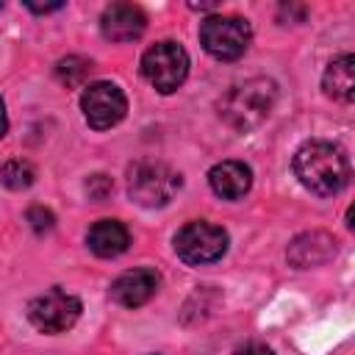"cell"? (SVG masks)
Returning <instances> with one entry per match:
<instances>
[{
  "label": "cell",
  "mask_w": 355,
  "mask_h": 355,
  "mask_svg": "<svg viewBox=\"0 0 355 355\" xmlns=\"http://www.w3.org/2000/svg\"><path fill=\"white\" fill-rule=\"evenodd\" d=\"M0 8H3V3H0Z\"/></svg>",
  "instance_id": "cell-22"
},
{
  "label": "cell",
  "mask_w": 355,
  "mask_h": 355,
  "mask_svg": "<svg viewBox=\"0 0 355 355\" xmlns=\"http://www.w3.org/2000/svg\"><path fill=\"white\" fill-rule=\"evenodd\" d=\"M33 14H50V11H58V8H64V3H44V6H39V3H25Z\"/></svg>",
  "instance_id": "cell-20"
},
{
  "label": "cell",
  "mask_w": 355,
  "mask_h": 355,
  "mask_svg": "<svg viewBox=\"0 0 355 355\" xmlns=\"http://www.w3.org/2000/svg\"><path fill=\"white\" fill-rule=\"evenodd\" d=\"M175 252L180 261L191 266L214 263L227 252V233L219 225L211 222H189L175 236Z\"/></svg>",
  "instance_id": "cell-6"
},
{
  "label": "cell",
  "mask_w": 355,
  "mask_h": 355,
  "mask_svg": "<svg viewBox=\"0 0 355 355\" xmlns=\"http://www.w3.org/2000/svg\"><path fill=\"white\" fill-rule=\"evenodd\" d=\"M252 39L250 22L241 17H225V14H214L208 19H202L200 25V44L208 55H214L216 61H236L247 53Z\"/></svg>",
  "instance_id": "cell-4"
},
{
  "label": "cell",
  "mask_w": 355,
  "mask_h": 355,
  "mask_svg": "<svg viewBox=\"0 0 355 355\" xmlns=\"http://www.w3.org/2000/svg\"><path fill=\"white\" fill-rule=\"evenodd\" d=\"M33 178H36L33 166H31L28 161H22V158H11V161H6V164L0 166V180H3L8 189H14V191L28 189V186L33 183Z\"/></svg>",
  "instance_id": "cell-15"
},
{
  "label": "cell",
  "mask_w": 355,
  "mask_h": 355,
  "mask_svg": "<svg viewBox=\"0 0 355 355\" xmlns=\"http://www.w3.org/2000/svg\"><path fill=\"white\" fill-rule=\"evenodd\" d=\"M355 58L352 53H341L338 58H333L322 75V86H324V94L333 97V100H341V103H349L355 97Z\"/></svg>",
  "instance_id": "cell-14"
},
{
  "label": "cell",
  "mask_w": 355,
  "mask_h": 355,
  "mask_svg": "<svg viewBox=\"0 0 355 355\" xmlns=\"http://www.w3.org/2000/svg\"><path fill=\"white\" fill-rule=\"evenodd\" d=\"M147 17L133 3H111L100 17V31L111 42H133L144 33Z\"/></svg>",
  "instance_id": "cell-10"
},
{
  "label": "cell",
  "mask_w": 355,
  "mask_h": 355,
  "mask_svg": "<svg viewBox=\"0 0 355 355\" xmlns=\"http://www.w3.org/2000/svg\"><path fill=\"white\" fill-rule=\"evenodd\" d=\"M80 108H83L86 122L94 130H108V128H114V125H119L125 119L128 100H125V94H122V89L116 83L97 80V83H89L83 89Z\"/></svg>",
  "instance_id": "cell-8"
},
{
  "label": "cell",
  "mask_w": 355,
  "mask_h": 355,
  "mask_svg": "<svg viewBox=\"0 0 355 355\" xmlns=\"http://www.w3.org/2000/svg\"><path fill=\"white\" fill-rule=\"evenodd\" d=\"M141 75L161 94H172L189 75V53L178 42H155L141 55Z\"/></svg>",
  "instance_id": "cell-5"
},
{
  "label": "cell",
  "mask_w": 355,
  "mask_h": 355,
  "mask_svg": "<svg viewBox=\"0 0 355 355\" xmlns=\"http://www.w3.org/2000/svg\"><path fill=\"white\" fill-rule=\"evenodd\" d=\"M6 130H8V116H6V103L0 97V139L6 136Z\"/></svg>",
  "instance_id": "cell-21"
},
{
  "label": "cell",
  "mask_w": 355,
  "mask_h": 355,
  "mask_svg": "<svg viewBox=\"0 0 355 355\" xmlns=\"http://www.w3.org/2000/svg\"><path fill=\"white\" fill-rule=\"evenodd\" d=\"M233 355H275V352L269 347H263V344H247V347L236 349Z\"/></svg>",
  "instance_id": "cell-19"
},
{
  "label": "cell",
  "mask_w": 355,
  "mask_h": 355,
  "mask_svg": "<svg viewBox=\"0 0 355 355\" xmlns=\"http://www.w3.org/2000/svg\"><path fill=\"white\" fill-rule=\"evenodd\" d=\"M180 189V172L164 161H136L128 169V194L141 208L166 205Z\"/></svg>",
  "instance_id": "cell-3"
},
{
  "label": "cell",
  "mask_w": 355,
  "mask_h": 355,
  "mask_svg": "<svg viewBox=\"0 0 355 355\" xmlns=\"http://www.w3.org/2000/svg\"><path fill=\"white\" fill-rule=\"evenodd\" d=\"M336 252V241L333 236L322 233V230H311V233H302L291 241L288 247V261L297 266V269H308V266H316V263H324L330 255Z\"/></svg>",
  "instance_id": "cell-13"
},
{
  "label": "cell",
  "mask_w": 355,
  "mask_h": 355,
  "mask_svg": "<svg viewBox=\"0 0 355 355\" xmlns=\"http://www.w3.org/2000/svg\"><path fill=\"white\" fill-rule=\"evenodd\" d=\"M28 222H31V227H33L36 233H47V230H53V225H55V216H53L47 208H42V205H33V208L28 211Z\"/></svg>",
  "instance_id": "cell-17"
},
{
  "label": "cell",
  "mask_w": 355,
  "mask_h": 355,
  "mask_svg": "<svg viewBox=\"0 0 355 355\" xmlns=\"http://www.w3.org/2000/svg\"><path fill=\"white\" fill-rule=\"evenodd\" d=\"M161 277L155 269H128L111 283V300L122 308H139L155 297Z\"/></svg>",
  "instance_id": "cell-9"
},
{
  "label": "cell",
  "mask_w": 355,
  "mask_h": 355,
  "mask_svg": "<svg viewBox=\"0 0 355 355\" xmlns=\"http://www.w3.org/2000/svg\"><path fill=\"white\" fill-rule=\"evenodd\" d=\"M208 183H211L216 197H222V200H241L250 191V186H252V172L241 161H222V164L211 166Z\"/></svg>",
  "instance_id": "cell-11"
},
{
  "label": "cell",
  "mask_w": 355,
  "mask_h": 355,
  "mask_svg": "<svg viewBox=\"0 0 355 355\" xmlns=\"http://www.w3.org/2000/svg\"><path fill=\"white\" fill-rule=\"evenodd\" d=\"M89 72H92V61H89V58H80V55H67V58L58 61V67H55L58 80L67 83V86H80Z\"/></svg>",
  "instance_id": "cell-16"
},
{
  "label": "cell",
  "mask_w": 355,
  "mask_h": 355,
  "mask_svg": "<svg viewBox=\"0 0 355 355\" xmlns=\"http://www.w3.org/2000/svg\"><path fill=\"white\" fill-rule=\"evenodd\" d=\"M294 175L308 191L333 197L349 183V158L333 141H305L294 153Z\"/></svg>",
  "instance_id": "cell-1"
},
{
  "label": "cell",
  "mask_w": 355,
  "mask_h": 355,
  "mask_svg": "<svg viewBox=\"0 0 355 355\" xmlns=\"http://www.w3.org/2000/svg\"><path fill=\"white\" fill-rule=\"evenodd\" d=\"M86 191H89L92 200H105V197L114 191V183H111V178H105V175H92V178L86 180Z\"/></svg>",
  "instance_id": "cell-18"
},
{
  "label": "cell",
  "mask_w": 355,
  "mask_h": 355,
  "mask_svg": "<svg viewBox=\"0 0 355 355\" xmlns=\"http://www.w3.org/2000/svg\"><path fill=\"white\" fill-rule=\"evenodd\" d=\"M277 89L269 78H250L225 92L219 100V116L233 128V130H252L258 128L272 105H275Z\"/></svg>",
  "instance_id": "cell-2"
},
{
  "label": "cell",
  "mask_w": 355,
  "mask_h": 355,
  "mask_svg": "<svg viewBox=\"0 0 355 355\" xmlns=\"http://www.w3.org/2000/svg\"><path fill=\"white\" fill-rule=\"evenodd\" d=\"M86 244H89V250H92L94 255H100V258H116V255H122V252L128 250L130 233H128V227H125L122 222H116V219H100V222H94V225L89 227Z\"/></svg>",
  "instance_id": "cell-12"
},
{
  "label": "cell",
  "mask_w": 355,
  "mask_h": 355,
  "mask_svg": "<svg viewBox=\"0 0 355 355\" xmlns=\"http://www.w3.org/2000/svg\"><path fill=\"white\" fill-rule=\"evenodd\" d=\"M80 300L61 288H50L28 302V319L42 333H64L80 316Z\"/></svg>",
  "instance_id": "cell-7"
}]
</instances>
